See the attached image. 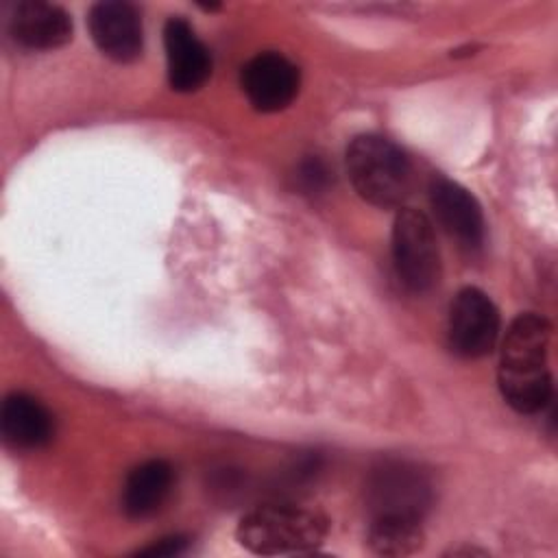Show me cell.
<instances>
[{"label":"cell","instance_id":"cell-7","mask_svg":"<svg viewBox=\"0 0 558 558\" xmlns=\"http://www.w3.org/2000/svg\"><path fill=\"white\" fill-rule=\"evenodd\" d=\"M240 83L244 96L257 111L272 113L294 100L299 92V70L279 52H262L242 68Z\"/></svg>","mask_w":558,"mask_h":558},{"label":"cell","instance_id":"cell-16","mask_svg":"<svg viewBox=\"0 0 558 558\" xmlns=\"http://www.w3.org/2000/svg\"><path fill=\"white\" fill-rule=\"evenodd\" d=\"M185 549V538L183 536H168V538H159L155 545L142 549V556H177Z\"/></svg>","mask_w":558,"mask_h":558},{"label":"cell","instance_id":"cell-4","mask_svg":"<svg viewBox=\"0 0 558 558\" xmlns=\"http://www.w3.org/2000/svg\"><path fill=\"white\" fill-rule=\"evenodd\" d=\"M434 499L429 477L408 462H384L366 482L371 519L423 521Z\"/></svg>","mask_w":558,"mask_h":558},{"label":"cell","instance_id":"cell-6","mask_svg":"<svg viewBox=\"0 0 558 558\" xmlns=\"http://www.w3.org/2000/svg\"><path fill=\"white\" fill-rule=\"evenodd\" d=\"M499 338V312L480 288H464L449 307L447 340L460 357H484Z\"/></svg>","mask_w":558,"mask_h":558},{"label":"cell","instance_id":"cell-13","mask_svg":"<svg viewBox=\"0 0 558 558\" xmlns=\"http://www.w3.org/2000/svg\"><path fill=\"white\" fill-rule=\"evenodd\" d=\"M174 484V471L166 460H148L135 466L122 488V510L131 519L155 514L168 499Z\"/></svg>","mask_w":558,"mask_h":558},{"label":"cell","instance_id":"cell-1","mask_svg":"<svg viewBox=\"0 0 558 558\" xmlns=\"http://www.w3.org/2000/svg\"><path fill=\"white\" fill-rule=\"evenodd\" d=\"M551 325L538 314L517 316L501 342L497 381L501 397L521 414H536L551 401L547 344Z\"/></svg>","mask_w":558,"mask_h":558},{"label":"cell","instance_id":"cell-3","mask_svg":"<svg viewBox=\"0 0 558 558\" xmlns=\"http://www.w3.org/2000/svg\"><path fill=\"white\" fill-rule=\"evenodd\" d=\"M347 172L355 192L375 207H397L412 187L405 153L381 135H360L347 148Z\"/></svg>","mask_w":558,"mask_h":558},{"label":"cell","instance_id":"cell-15","mask_svg":"<svg viewBox=\"0 0 558 558\" xmlns=\"http://www.w3.org/2000/svg\"><path fill=\"white\" fill-rule=\"evenodd\" d=\"M296 181L307 194H316V192H323L329 185V170L320 159L310 157V159L299 163Z\"/></svg>","mask_w":558,"mask_h":558},{"label":"cell","instance_id":"cell-10","mask_svg":"<svg viewBox=\"0 0 558 558\" xmlns=\"http://www.w3.org/2000/svg\"><path fill=\"white\" fill-rule=\"evenodd\" d=\"M168 81L174 92H196L211 74V57L183 17H170L163 28Z\"/></svg>","mask_w":558,"mask_h":558},{"label":"cell","instance_id":"cell-8","mask_svg":"<svg viewBox=\"0 0 558 558\" xmlns=\"http://www.w3.org/2000/svg\"><path fill=\"white\" fill-rule=\"evenodd\" d=\"M429 205L438 225L462 248L475 251L484 242V214L475 196L447 177H434L429 183Z\"/></svg>","mask_w":558,"mask_h":558},{"label":"cell","instance_id":"cell-11","mask_svg":"<svg viewBox=\"0 0 558 558\" xmlns=\"http://www.w3.org/2000/svg\"><path fill=\"white\" fill-rule=\"evenodd\" d=\"M9 31L28 50H54L72 39V20L59 4L24 0L13 9Z\"/></svg>","mask_w":558,"mask_h":558},{"label":"cell","instance_id":"cell-5","mask_svg":"<svg viewBox=\"0 0 558 558\" xmlns=\"http://www.w3.org/2000/svg\"><path fill=\"white\" fill-rule=\"evenodd\" d=\"M392 264L412 292H427L440 277V255L432 220L412 207L399 209L392 225Z\"/></svg>","mask_w":558,"mask_h":558},{"label":"cell","instance_id":"cell-2","mask_svg":"<svg viewBox=\"0 0 558 558\" xmlns=\"http://www.w3.org/2000/svg\"><path fill=\"white\" fill-rule=\"evenodd\" d=\"M327 536V519L294 504H266L246 512L235 530L251 554L279 556L316 549Z\"/></svg>","mask_w":558,"mask_h":558},{"label":"cell","instance_id":"cell-9","mask_svg":"<svg viewBox=\"0 0 558 558\" xmlns=\"http://www.w3.org/2000/svg\"><path fill=\"white\" fill-rule=\"evenodd\" d=\"M89 33L98 50L120 63H129L142 54V20L133 4L105 0L89 11Z\"/></svg>","mask_w":558,"mask_h":558},{"label":"cell","instance_id":"cell-12","mask_svg":"<svg viewBox=\"0 0 558 558\" xmlns=\"http://www.w3.org/2000/svg\"><path fill=\"white\" fill-rule=\"evenodd\" d=\"M0 432L13 449H39L54 434L52 414L33 397L24 392L9 395L0 410Z\"/></svg>","mask_w":558,"mask_h":558},{"label":"cell","instance_id":"cell-14","mask_svg":"<svg viewBox=\"0 0 558 558\" xmlns=\"http://www.w3.org/2000/svg\"><path fill=\"white\" fill-rule=\"evenodd\" d=\"M368 545L379 556H410L423 547L421 521L371 519Z\"/></svg>","mask_w":558,"mask_h":558}]
</instances>
